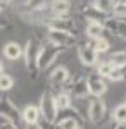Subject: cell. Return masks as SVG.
Instances as JSON below:
<instances>
[{"instance_id": "cell-1", "label": "cell", "mask_w": 126, "mask_h": 129, "mask_svg": "<svg viewBox=\"0 0 126 129\" xmlns=\"http://www.w3.org/2000/svg\"><path fill=\"white\" fill-rule=\"evenodd\" d=\"M40 48H41V41L40 38H29L26 41V45L23 47V60H24V66L26 69L29 71V76L36 78L40 72L36 69V60H38V53H40Z\"/></svg>"}, {"instance_id": "cell-2", "label": "cell", "mask_w": 126, "mask_h": 129, "mask_svg": "<svg viewBox=\"0 0 126 129\" xmlns=\"http://www.w3.org/2000/svg\"><path fill=\"white\" fill-rule=\"evenodd\" d=\"M62 53L60 47H55L52 43H41V48L38 53V60H36V69L38 72H45L47 69H50L54 66V62L59 59V55Z\"/></svg>"}, {"instance_id": "cell-3", "label": "cell", "mask_w": 126, "mask_h": 129, "mask_svg": "<svg viewBox=\"0 0 126 129\" xmlns=\"http://www.w3.org/2000/svg\"><path fill=\"white\" fill-rule=\"evenodd\" d=\"M38 109H40L41 120L55 122V119L59 117V112H57V107H55V95L52 93V89H47V91L41 93L38 102Z\"/></svg>"}, {"instance_id": "cell-4", "label": "cell", "mask_w": 126, "mask_h": 129, "mask_svg": "<svg viewBox=\"0 0 126 129\" xmlns=\"http://www.w3.org/2000/svg\"><path fill=\"white\" fill-rule=\"evenodd\" d=\"M45 41L52 43L55 47H60L62 50L71 48L78 45V36L73 33H66V31H55V29H47L45 33Z\"/></svg>"}, {"instance_id": "cell-5", "label": "cell", "mask_w": 126, "mask_h": 129, "mask_svg": "<svg viewBox=\"0 0 126 129\" xmlns=\"http://www.w3.org/2000/svg\"><path fill=\"white\" fill-rule=\"evenodd\" d=\"M0 119L5 120V122H12V124L21 127V122H23L21 120V110L9 96L0 98Z\"/></svg>"}, {"instance_id": "cell-6", "label": "cell", "mask_w": 126, "mask_h": 129, "mask_svg": "<svg viewBox=\"0 0 126 129\" xmlns=\"http://www.w3.org/2000/svg\"><path fill=\"white\" fill-rule=\"evenodd\" d=\"M107 119V105L102 98L88 100V120L92 124H102Z\"/></svg>"}, {"instance_id": "cell-7", "label": "cell", "mask_w": 126, "mask_h": 129, "mask_svg": "<svg viewBox=\"0 0 126 129\" xmlns=\"http://www.w3.org/2000/svg\"><path fill=\"white\" fill-rule=\"evenodd\" d=\"M69 88H64L68 91L69 95H71V98H87L90 96V93H88V83H87V76H81V74H78L74 76V79H71L66 83Z\"/></svg>"}, {"instance_id": "cell-8", "label": "cell", "mask_w": 126, "mask_h": 129, "mask_svg": "<svg viewBox=\"0 0 126 129\" xmlns=\"http://www.w3.org/2000/svg\"><path fill=\"white\" fill-rule=\"evenodd\" d=\"M45 29H55V31H66V33H76V24L71 16H64V17H49V19L43 22Z\"/></svg>"}, {"instance_id": "cell-9", "label": "cell", "mask_w": 126, "mask_h": 129, "mask_svg": "<svg viewBox=\"0 0 126 129\" xmlns=\"http://www.w3.org/2000/svg\"><path fill=\"white\" fill-rule=\"evenodd\" d=\"M76 52H78V59H79V62H81L85 67H95L98 62H100V60H98V53L88 45L87 41L78 43Z\"/></svg>"}, {"instance_id": "cell-10", "label": "cell", "mask_w": 126, "mask_h": 129, "mask_svg": "<svg viewBox=\"0 0 126 129\" xmlns=\"http://www.w3.org/2000/svg\"><path fill=\"white\" fill-rule=\"evenodd\" d=\"M87 83H88V93L93 98H102L107 91V81L100 78L97 72L87 74Z\"/></svg>"}, {"instance_id": "cell-11", "label": "cell", "mask_w": 126, "mask_h": 129, "mask_svg": "<svg viewBox=\"0 0 126 129\" xmlns=\"http://www.w3.org/2000/svg\"><path fill=\"white\" fill-rule=\"evenodd\" d=\"M64 112H68V115H62V117L55 119V126L59 129H81L83 127L85 120L81 119L73 109H68V110H64Z\"/></svg>"}, {"instance_id": "cell-12", "label": "cell", "mask_w": 126, "mask_h": 129, "mask_svg": "<svg viewBox=\"0 0 126 129\" xmlns=\"http://www.w3.org/2000/svg\"><path fill=\"white\" fill-rule=\"evenodd\" d=\"M69 78H71V74L66 66H55L49 74V83L52 88H62V86H66Z\"/></svg>"}, {"instance_id": "cell-13", "label": "cell", "mask_w": 126, "mask_h": 129, "mask_svg": "<svg viewBox=\"0 0 126 129\" xmlns=\"http://www.w3.org/2000/svg\"><path fill=\"white\" fill-rule=\"evenodd\" d=\"M21 120L24 126H38L41 120L38 105H26L21 110Z\"/></svg>"}, {"instance_id": "cell-14", "label": "cell", "mask_w": 126, "mask_h": 129, "mask_svg": "<svg viewBox=\"0 0 126 129\" xmlns=\"http://www.w3.org/2000/svg\"><path fill=\"white\" fill-rule=\"evenodd\" d=\"M47 9L50 12V17H64L71 12V2L69 0H50Z\"/></svg>"}, {"instance_id": "cell-15", "label": "cell", "mask_w": 126, "mask_h": 129, "mask_svg": "<svg viewBox=\"0 0 126 129\" xmlns=\"http://www.w3.org/2000/svg\"><path fill=\"white\" fill-rule=\"evenodd\" d=\"M2 53L7 60L16 62V60L23 59V45H19L17 41H7L2 47Z\"/></svg>"}, {"instance_id": "cell-16", "label": "cell", "mask_w": 126, "mask_h": 129, "mask_svg": "<svg viewBox=\"0 0 126 129\" xmlns=\"http://www.w3.org/2000/svg\"><path fill=\"white\" fill-rule=\"evenodd\" d=\"M81 16L87 19V22H102V24H104L106 19L109 17L107 14L97 10L92 4H90V5H85V7H81Z\"/></svg>"}, {"instance_id": "cell-17", "label": "cell", "mask_w": 126, "mask_h": 129, "mask_svg": "<svg viewBox=\"0 0 126 129\" xmlns=\"http://www.w3.org/2000/svg\"><path fill=\"white\" fill-rule=\"evenodd\" d=\"M106 26L102 22H87L85 26V35H87L88 40H98V38H104L106 36Z\"/></svg>"}, {"instance_id": "cell-18", "label": "cell", "mask_w": 126, "mask_h": 129, "mask_svg": "<svg viewBox=\"0 0 126 129\" xmlns=\"http://www.w3.org/2000/svg\"><path fill=\"white\" fill-rule=\"evenodd\" d=\"M71 103H73V98L66 89H60L57 95H55V107H57V112H64V110L71 109Z\"/></svg>"}, {"instance_id": "cell-19", "label": "cell", "mask_w": 126, "mask_h": 129, "mask_svg": "<svg viewBox=\"0 0 126 129\" xmlns=\"http://www.w3.org/2000/svg\"><path fill=\"white\" fill-rule=\"evenodd\" d=\"M50 0H24V5L21 14H28V12H40V10L47 9Z\"/></svg>"}, {"instance_id": "cell-20", "label": "cell", "mask_w": 126, "mask_h": 129, "mask_svg": "<svg viewBox=\"0 0 126 129\" xmlns=\"http://www.w3.org/2000/svg\"><path fill=\"white\" fill-rule=\"evenodd\" d=\"M116 4H117V0H93V2H92V5H93L95 9L100 10V12H104V14H107V16L112 14Z\"/></svg>"}, {"instance_id": "cell-21", "label": "cell", "mask_w": 126, "mask_h": 129, "mask_svg": "<svg viewBox=\"0 0 126 129\" xmlns=\"http://www.w3.org/2000/svg\"><path fill=\"white\" fill-rule=\"evenodd\" d=\"M87 43L95 50V52H97L98 55L109 52V48H111V43H109V40H107L106 36H104V38H98V40H88Z\"/></svg>"}, {"instance_id": "cell-22", "label": "cell", "mask_w": 126, "mask_h": 129, "mask_svg": "<svg viewBox=\"0 0 126 129\" xmlns=\"http://www.w3.org/2000/svg\"><path fill=\"white\" fill-rule=\"evenodd\" d=\"M112 120L116 124H126V103H119L114 107L112 114H111Z\"/></svg>"}, {"instance_id": "cell-23", "label": "cell", "mask_w": 126, "mask_h": 129, "mask_svg": "<svg viewBox=\"0 0 126 129\" xmlns=\"http://www.w3.org/2000/svg\"><path fill=\"white\" fill-rule=\"evenodd\" d=\"M95 67H97V74L100 76V78H104V79H107L109 74L116 69V66H114L112 62H109V60H102V62H98Z\"/></svg>"}, {"instance_id": "cell-24", "label": "cell", "mask_w": 126, "mask_h": 129, "mask_svg": "<svg viewBox=\"0 0 126 129\" xmlns=\"http://www.w3.org/2000/svg\"><path fill=\"white\" fill-rule=\"evenodd\" d=\"M14 83H16V79H14L10 74L2 72V74H0V93H7V91H10V89L14 88Z\"/></svg>"}, {"instance_id": "cell-25", "label": "cell", "mask_w": 126, "mask_h": 129, "mask_svg": "<svg viewBox=\"0 0 126 129\" xmlns=\"http://www.w3.org/2000/svg\"><path fill=\"white\" fill-rule=\"evenodd\" d=\"M109 62H112L116 67L126 66V50H117V52H114V53H111Z\"/></svg>"}, {"instance_id": "cell-26", "label": "cell", "mask_w": 126, "mask_h": 129, "mask_svg": "<svg viewBox=\"0 0 126 129\" xmlns=\"http://www.w3.org/2000/svg\"><path fill=\"white\" fill-rule=\"evenodd\" d=\"M0 129H21V127L16 126V124H12V122H5V120H4V122L0 124Z\"/></svg>"}, {"instance_id": "cell-27", "label": "cell", "mask_w": 126, "mask_h": 129, "mask_svg": "<svg viewBox=\"0 0 126 129\" xmlns=\"http://www.w3.org/2000/svg\"><path fill=\"white\" fill-rule=\"evenodd\" d=\"M14 0H0V7H5V5H10Z\"/></svg>"}, {"instance_id": "cell-28", "label": "cell", "mask_w": 126, "mask_h": 129, "mask_svg": "<svg viewBox=\"0 0 126 129\" xmlns=\"http://www.w3.org/2000/svg\"><path fill=\"white\" fill-rule=\"evenodd\" d=\"M5 26H7V21H5V19H2V17H0V29H4Z\"/></svg>"}, {"instance_id": "cell-29", "label": "cell", "mask_w": 126, "mask_h": 129, "mask_svg": "<svg viewBox=\"0 0 126 129\" xmlns=\"http://www.w3.org/2000/svg\"><path fill=\"white\" fill-rule=\"evenodd\" d=\"M4 69H5V67H4V60L0 59V74H2V72H4Z\"/></svg>"}, {"instance_id": "cell-30", "label": "cell", "mask_w": 126, "mask_h": 129, "mask_svg": "<svg viewBox=\"0 0 126 129\" xmlns=\"http://www.w3.org/2000/svg\"><path fill=\"white\" fill-rule=\"evenodd\" d=\"M116 129H126V124H117Z\"/></svg>"}, {"instance_id": "cell-31", "label": "cell", "mask_w": 126, "mask_h": 129, "mask_svg": "<svg viewBox=\"0 0 126 129\" xmlns=\"http://www.w3.org/2000/svg\"><path fill=\"white\" fill-rule=\"evenodd\" d=\"M24 129H40V126H26Z\"/></svg>"}, {"instance_id": "cell-32", "label": "cell", "mask_w": 126, "mask_h": 129, "mask_svg": "<svg viewBox=\"0 0 126 129\" xmlns=\"http://www.w3.org/2000/svg\"><path fill=\"white\" fill-rule=\"evenodd\" d=\"M117 2H119V4H126V0H117Z\"/></svg>"}, {"instance_id": "cell-33", "label": "cell", "mask_w": 126, "mask_h": 129, "mask_svg": "<svg viewBox=\"0 0 126 129\" xmlns=\"http://www.w3.org/2000/svg\"><path fill=\"white\" fill-rule=\"evenodd\" d=\"M0 14H2V7H0Z\"/></svg>"}, {"instance_id": "cell-34", "label": "cell", "mask_w": 126, "mask_h": 129, "mask_svg": "<svg viewBox=\"0 0 126 129\" xmlns=\"http://www.w3.org/2000/svg\"><path fill=\"white\" fill-rule=\"evenodd\" d=\"M124 103H126V102H124Z\"/></svg>"}]
</instances>
